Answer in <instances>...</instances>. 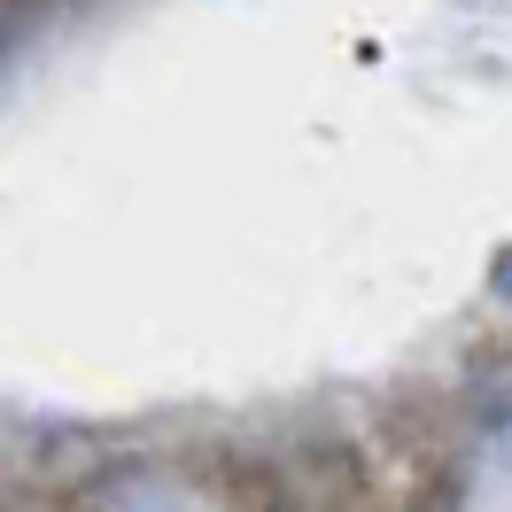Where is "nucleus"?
I'll use <instances>...</instances> for the list:
<instances>
[]
</instances>
